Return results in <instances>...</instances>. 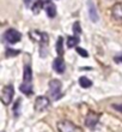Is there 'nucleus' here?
Returning <instances> with one entry per match:
<instances>
[{"mask_svg": "<svg viewBox=\"0 0 122 132\" xmlns=\"http://www.w3.org/2000/svg\"><path fill=\"white\" fill-rule=\"evenodd\" d=\"M61 82L59 79H52L49 82V95L53 100H58L61 96Z\"/></svg>", "mask_w": 122, "mask_h": 132, "instance_id": "nucleus-1", "label": "nucleus"}, {"mask_svg": "<svg viewBox=\"0 0 122 132\" xmlns=\"http://www.w3.org/2000/svg\"><path fill=\"white\" fill-rule=\"evenodd\" d=\"M13 95H14V88L13 85H5L1 90V102H3L5 106H8V104L12 102L13 100Z\"/></svg>", "mask_w": 122, "mask_h": 132, "instance_id": "nucleus-2", "label": "nucleus"}, {"mask_svg": "<svg viewBox=\"0 0 122 132\" xmlns=\"http://www.w3.org/2000/svg\"><path fill=\"white\" fill-rule=\"evenodd\" d=\"M22 35L19 31H17L16 29H7L6 31L4 32V40L11 45H14L17 42L21 41Z\"/></svg>", "mask_w": 122, "mask_h": 132, "instance_id": "nucleus-3", "label": "nucleus"}, {"mask_svg": "<svg viewBox=\"0 0 122 132\" xmlns=\"http://www.w3.org/2000/svg\"><path fill=\"white\" fill-rule=\"evenodd\" d=\"M30 37L34 40V41L39 42L40 45L42 46V48H44L47 43H48V35L45 34V32H41V31H30Z\"/></svg>", "mask_w": 122, "mask_h": 132, "instance_id": "nucleus-4", "label": "nucleus"}, {"mask_svg": "<svg viewBox=\"0 0 122 132\" xmlns=\"http://www.w3.org/2000/svg\"><path fill=\"white\" fill-rule=\"evenodd\" d=\"M58 131L59 132H78V129L74 126L73 122L68 121V120H61L56 124Z\"/></svg>", "mask_w": 122, "mask_h": 132, "instance_id": "nucleus-5", "label": "nucleus"}, {"mask_svg": "<svg viewBox=\"0 0 122 132\" xmlns=\"http://www.w3.org/2000/svg\"><path fill=\"white\" fill-rule=\"evenodd\" d=\"M99 117L101 115L97 114V113H87L86 114V118H85V126L89 127L90 130H93L96 126H97L98 121H99Z\"/></svg>", "mask_w": 122, "mask_h": 132, "instance_id": "nucleus-6", "label": "nucleus"}, {"mask_svg": "<svg viewBox=\"0 0 122 132\" xmlns=\"http://www.w3.org/2000/svg\"><path fill=\"white\" fill-rule=\"evenodd\" d=\"M50 106V100L45 96H39L35 100V111L36 112H43Z\"/></svg>", "mask_w": 122, "mask_h": 132, "instance_id": "nucleus-7", "label": "nucleus"}, {"mask_svg": "<svg viewBox=\"0 0 122 132\" xmlns=\"http://www.w3.org/2000/svg\"><path fill=\"white\" fill-rule=\"evenodd\" d=\"M87 11H89V17L91 22H98V13H97V7L92 3V0H87Z\"/></svg>", "mask_w": 122, "mask_h": 132, "instance_id": "nucleus-8", "label": "nucleus"}, {"mask_svg": "<svg viewBox=\"0 0 122 132\" xmlns=\"http://www.w3.org/2000/svg\"><path fill=\"white\" fill-rule=\"evenodd\" d=\"M111 16L116 22L122 23V4H115L111 9Z\"/></svg>", "mask_w": 122, "mask_h": 132, "instance_id": "nucleus-9", "label": "nucleus"}, {"mask_svg": "<svg viewBox=\"0 0 122 132\" xmlns=\"http://www.w3.org/2000/svg\"><path fill=\"white\" fill-rule=\"evenodd\" d=\"M53 69L54 71L58 73H63L65 72V69H66V64L63 61V59L61 56H58L54 61H53Z\"/></svg>", "mask_w": 122, "mask_h": 132, "instance_id": "nucleus-10", "label": "nucleus"}, {"mask_svg": "<svg viewBox=\"0 0 122 132\" xmlns=\"http://www.w3.org/2000/svg\"><path fill=\"white\" fill-rule=\"evenodd\" d=\"M23 79H24V83H31L32 80V70L30 65L24 66V76H23Z\"/></svg>", "mask_w": 122, "mask_h": 132, "instance_id": "nucleus-11", "label": "nucleus"}, {"mask_svg": "<svg viewBox=\"0 0 122 132\" xmlns=\"http://www.w3.org/2000/svg\"><path fill=\"white\" fill-rule=\"evenodd\" d=\"M45 12L49 18H54L56 16V7L53 3H49L45 5Z\"/></svg>", "mask_w": 122, "mask_h": 132, "instance_id": "nucleus-12", "label": "nucleus"}, {"mask_svg": "<svg viewBox=\"0 0 122 132\" xmlns=\"http://www.w3.org/2000/svg\"><path fill=\"white\" fill-rule=\"evenodd\" d=\"M79 43L78 36H67V48H74Z\"/></svg>", "mask_w": 122, "mask_h": 132, "instance_id": "nucleus-13", "label": "nucleus"}, {"mask_svg": "<svg viewBox=\"0 0 122 132\" xmlns=\"http://www.w3.org/2000/svg\"><path fill=\"white\" fill-rule=\"evenodd\" d=\"M63 38L61 36H59L58 41H56V53L59 56H62L63 55Z\"/></svg>", "mask_w": 122, "mask_h": 132, "instance_id": "nucleus-14", "label": "nucleus"}, {"mask_svg": "<svg viewBox=\"0 0 122 132\" xmlns=\"http://www.w3.org/2000/svg\"><path fill=\"white\" fill-rule=\"evenodd\" d=\"M19 89H21V91L22 93H24L25 95L32 94V85H31V83H24V82H23V84L19 87Z\"/></svg>", "mask_w": 122, "mask_h": 132, "instance_id": "nucleus-15", "label": "nucleus"}, {"mask_svg": "<svg viewBox=\"0 0 122 132\" xmlns=\"http://www.w3.org/2000/svg\"><path fill=\"white\" fill-rule=\"evenodd\" d=\"M79 85L84 89H87V88H90L92 85V82H91L87 77H80L79 78Z\"/></svg>", "mask_w": 122, "mask_h": 132, "instance_id": "nucleus-16", "label": "nucleus"}, {"mask_svg": "<svg viewBox=\"0 0 122 132\" xmlns=\"http://www.w3.org/2000/svg\"><path fill=\"white\" fill-rule=\"evenodd\" d=\"M42 5H43V3H42L41 0H39L37 3H35L34 6H32V12H34V13H39L42 9Z\"/></svg>", "mask_w": 122, "mask_h": 132, "instance_id": "nucleus-17", "label": "nucleus"}, {"mask_svg": "<svg viewBox=\"0 0 122 132\" xmlns=\"http://www.w3.org/2000/svg\"><path fill=\"white\" fill-rule=\"evenodd\" d=\"M21 103H22V100H21V98H18V100L16 101V103H14L13 112H14V115H16V117H17V115L19 114V112H18V109H21Z\"/></svg>", "mask_w": 122, "mask_h": 132, "instance_id": "nucleus-18", "label": "nucleus"}, {"mask_svg": "<svg viewBox=\"0 0 122 132\" xmlns=\"http://www.w3.org/2000/svg\"><path fill=\"white\" fill-rule=\"evenodd\" d=\"M73 31H74V34L77 35H80V32H81V29H80V23L79 22H76L73 24Z\"/></svg>", "mask_w": 122, "mask_h": 132, "instance_id": "nucleus-19", "label": "nucleus"}, {"mask_svg": "<svg viewBox=\"0 0 122 132\" xmlns=\"http://www.w3.org/2000/svg\"><path fill=\"white\" fill-rule=\"evenodd\" d=\"M76 49H77V53L79 54L80 56H83V58H87L89 56V53L85 51V49L80 48V47H76Z\"/></svg>", "mask_w": 122, "mask_h": 132, "instance_id": "nucleus-20", "label": "nucleus"}, {"mask_svg": "<svg viewBox=\"0 0 122 132\" xmlns=\"http://www.w3.org/2000/svg\"><path fill=\"white\" fill-rule=\"evenodd\" d=\"M19 51H13L12 48H7L6 49V55L7 56H16V55H18L19 54Z\"/></svg>", "mask_w": 122, "mask_h": 132, "instance_id": "nucleus-21", "label": "nucleus"}, {"mask_svg": "<svg viewBox=\"0 0 122 132\" xmlns=\"http://www.w3.org/2000/svg\"><path fill=\"white\" fill-rule=\"evenodd\" d=\"M112 108H114L115 111L122 113V103H114V104H112Z\"/></svg>", "mask_w": 122, "mask_h": 132, "instance_id": "nucleus-22", "label": "nucleus"}, {"mask_svg": "<svg viewBox=\"0 0 122 132\" xmlns=\"http://www.w3.org/2000/svg\"><path fill=\"white\" fill-rule=\"evenodd\" d=\"M114 60H115L116 63H122V53H120L119 55H116L114 58Z\"/></svg>", "mask_w": 122, "mask_h": 132, "instance_id": "nucleus-23", "label": "nucleus"}, {"mask_svg": "<svg viewBox=\"0 0 122 132\" xmlns=\"http://www.w3.org/2000/svg\"><path fill=\"white\" fill-rule=\"evenodd\" d=\"M32 1H34V0H24V4L26 5V6H30V5L32 4Z\"/></svg>", "mask_w": 122, "mask_h": 132, "instance_id": "nucleus-24", "label": "nucleus"}, {"mask_svg": "<svg viewBox=\"0 0 122 132\" xmlns=\"http://www.w3.org/2000/svg\"><path fill=\"white\" fill-rule=\"evenodd\" d=\"M41 1L43 4H45V5H47V4H49V3H52V0H41Z\"/></svg>", "mask_w": 122, "mask_h": 132, "instance_id": "nucleus-25", "label": "nucleus"}]
</instances>
